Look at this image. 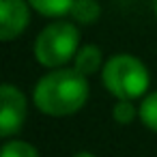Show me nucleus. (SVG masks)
<instances>
[{
	"instance_id": "obj_6",
	"label": "nucleus",
	"mask_w": 157,
	"mask_h": 157,
	"mask_svg": "<svg viewBox=\"0 0 157 157\" xmlns=\"http://www.w3.org/2000/svg\"><path fill=\"white\" fill-rule=\"evenodd\" d=\"M101 63H103V54H101V50L97 48V45H82L80 50H78V54H75V58H73V67L80 71V73H84L86 78L88 75H93V73H97L99 69H101Z\"/></svg>"
},
{
	"instance_id": "obj_3",
	"label": "nucleus",
	"mask_w": 157,
	"mask_h": 157,
	"mask_svg": "<svg viewBox=\"0 0 157 157\" xmlns=\"http://www.w3.org/2000/svg\"><path fill=\"white\" fill-rule=\"evenodd\" d=\"M80 50V33L71 22H54L45 26L35 41V58L48 67H63L75 58Z\"/></svg>"
},
{
	"instance_id": "obj_9",
	"label": "nucleus",
	"mask_w": 157,
	"mask_h": 157,
	"mask_svg": "<svg viewBox=\"0 0 157 157\" xmlns=\"http://www.w3.org/2000/svg\"><path fill=\"white\" fill-rule=\"evenodd\" d=\"M140 121H142L148 129L157 131V90L151 93V95L140 103Z\"/></svg>"
},
{
	"instance_id": "obj_2",
	"label": "nucleus",
	"mask_w": 157,
	"mask_h": 157,
	"mask_svg": "<svg viewBox=\"0 0 157 157\" xmlns=\"http://www.w3.org/2000/svg\"><path fill=\"white\" fill-rule=\"evenodd\" d=\"M101 82L116 99H138L151 86L148 69L131 54H116L105 60Z\"/></svg>"
},
{
	"instance_id": "obj_1",
	"label": "nucleus",
	"mask_w": 157,
	"mask_h": 157,
	"mask_svg": "<svg viewBox=\"0 0 157 157\" xmlns=\"http://www.w3.org/2000/svg\"><path fill=\"white\" fill-rule=\"evenodd\" d=\"M88 99L86 75L73 69H58L43 75L35 86V105L48 116H69Z\"/></svg>"
},
{
	"instance_id": "obj_8",
	"label": "nucleus",
	"mask_w": 157,
	"mask_h": 157,
	"mask_svg": "<svg viewBox=\"0 0 157 157\" xmlns=\"http://www.w3.org/2000/svg\"><path fill=\"white\" fill-rule=\"evenodd\" d=\"M28 2L45 17H63L73 7V0H28Z\"/></svg>"
},
{
	"instance_id": "obj_7",
	"label": "nucleus",
	"mask_w": 157,
	"mask_h": 157,
	"mask_svg": "<svg viewBox=\"0 0 157 157\" xmlns=\"http://www.w3.org/2000/svg\"><path fill=\"white\" fill-rule=\"evenodd\" d=\"M69 13L78 24H95L101 15V7L97 0H73Z\"/></svg>"
},
{
	"instance_id": "obj_10",
	"label": "nucleus",
	"mask_w": 157,
	"mask_h": 157,
	"mask_svg": "<svg viewBox=\"0 0 157 157\" xmlns=\"http://www.w3.org/2000/svg\"><path fill=\"white\" fill-rule=\"evenodd\" d=\"M112 116L118 125H129L136 121V116H140V110H136L131 99H118L114 110H112Z\"/></svg>"
},
{
	"instance_id": "obj_4",
	"label": "nucleus",
	"mask_w": 157,
	"mask_h": 157,
	"mask_svg": "<svg viewBox=\"0 0 157 157\" xmlns=\"http://www.w3.org/2000/svg\"><path fill=\"white\" fill-rule=\"evenodd\" d=\"M0 101H2V105H0V136L11 138L22 129L26 121V99L17 86L7 82L0 88Z\"/></svg>"
},
{
	"instance_id": "obj_5",
	"label": "nucleus",
	"mask_w": 157,
	"mask_h": 157,
	"mask_svg": "<svg viewBox=\"0 0 157 157\" xmlns=\"http://www.w3.org/2000/svg\"><path fill=\"white\" fill-rule=\"evenodd\" d=\"M28 5L26 0H0V39L2 41H13L26 30L30 20Z\"/></svg>"
},
{
	"instance_id": "obj_12",
	"label": "nucleus",
	"mask_w": 157,
	"mask_h": 157,
	"mask_svg": "<svg viewBox=\"0 0 157 157\" xmlns=\"http://www.w3.org/2000/svg\"><path fill=\"white\" fill-rule=\"evenodd\" d=\"M155 13H157V0H155Z\"/></svg>"
},
{
	"instance_id": "obj_11",
	"label": "nucleus",
	"mask_w": 157,
	"mask_h": 157,
	"mask_svg": "<svg viewBox=\"0 0 157 157\" xmlns=\"http://www.w3.org/2000/svg\"><path fill=\"white\" fill-rule=\"evenodd\" d=\"M2 155H5V157H37L39 151H37L33 144H28V142H17V140H13V142H9V144L2 148Z\"/></svg>"
}]
</instances>
